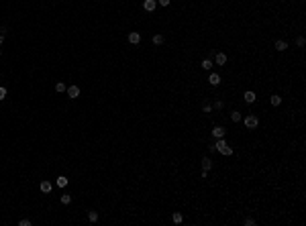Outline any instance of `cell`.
Listing matches in <instances>:
<instances>
[{"instance_id":"obj_1","label":"cell","mask_w":306,"mask_h":226,"mask_svg":"<svg viewBox=\"0 0 306 226\" xmlns=\"http://www.w3.org/2000/svg\"><path fill=\"white\" fill-rule=\"evenodd\" d=\"M214 151H219L220 155H224V157H228V155H233V147H228V143L223 139H219V141L214 143Z\"/></svg>"},{"instance_id":"obj_2","label":"cell","mask_w":306,"mask_h":226,"mask_svg":"<svg viewBox=\"0 0 306 226\" xmlns=\"http://www.w3.org/2000/svg\"><path fill=\"white\" fill-rule=\"evenodd\" d=\"M245 126L247 128H257L259 126V118L255 116V114H247V116H245Z\"/></svg>"},{"instance_id":"obj_3","label":"cell","mask_w":306,"mask_h":226,"mask_svg":"<svg viewBox=\"0 0 306 226\" xmlns=\"http://www.w3.org/2000/svg\"><path fill=\"white\" fill-rule=\"evenodd\" d=\"M157 6V0H143V8L147 10V12H153Z\"/></svg>"},{"instance_id":"obj_4","label":"cell","mask_w":306,"mask_h":226,"mask_svg":"<svg viewBox=\"0 0 306 226\" xmlns=\"http://www.w3.org/2000/svg\"><path fill=\"white\" fill-rule=\"evenodd\" d=\"M65 92H68V98H72V100L80 96V88H78V86H69V88L65 90Z\"/></svg>"},{"instance_id":"obj_5","label":"cell","mask_w":306,"mask_h":226,"mask_svg":"<svg viewBox=\"0 0 306 226\" xmlns=\"http://www.w3.org/2000/svg\"><path fill=\"white\" fill-rule=\"evenodd\" d=\"M224 134H227V130H224L223 126H214V128H212V137H214V139H223Z\"/></svg>"},{"instance_id":"obj_6","label":"cell","mask_w":306,"mask_h":226,"mask_svg":"<svg viewBox=\"0 0 306 226\" xmlns=\"http://www.w3.org/2000/svg\"><path fill=\"white\" fill-rule=\"evenodd\" d=\"M129 43L131 45H139L141 43V35L139 33H129Z\"/></svg>"},{"instance_id":"obj_7","label":"cell","mask_w":306,"mask_h":226,"mask_svg":"<svg viewBox=\"0 0 306 226\" xmlns=\"http://www.w3.org/2000/svg\"><path fill=\"white\" fill-rule=\"evenodd\" d=\"M208 82H210V86H219V84H220V75H219V74H214V71H210Z\"/></svg>"},{"instance_id":"obj_8","label":"cell","mask_w":306,"mask_h":226,"mask_svg":"<svg viewBox=\"0 0 306 226\" xmlns=\"http://www.w3.org/2000/svg\"><path fill=\"white\" fill-rule=\"evenodd\" d=\"M41 192L43 194H51V190H53V185H51V181H47V179H45V181H41Z\"/></svg>"},{"instance_id":"obj_9","label":"cell","mask_w":306,"mask_h":226,"mask_svg":"<svg viewBox=\"0 0 306 226\" xmlns=\"http://www.w3.org/2000/svg\"><path fill=\"white\" fill-rule=\"evenodd\" d=\"M202 169H204V171H210V169H212V159H210V157H204L202 159Z\"/></svg>"},{"instance_id":"obj_10","label":"cell","mask_w":306,"mask_h":226,"mask_svg":"<svg viewBox=\"0 0 306 226\" xmlns=\"http://www.w3.org/2000/svg\"><path fill=\"white\" fill-rule=\"evenodd\" d=\"M214 63H216V65H224V63H227V55H224V53H216Z\"/></svg>"},{"instance_id":"obj_11","label":"cell","mask_w":306,"mask_h":226,"mask_svg":"<svg viewBox=\"0 0 306 226\" xmlns=\"http://www.w3.org/2000/svg\"><path fill=\"white\" fill-rule=\"evenodd\" d=\"M243 98H245V102H247V104H253L257 96H255V92H251V90H249V92H245V96H243Z\"/></svg>"},{"instance_id":"obj_12","label":"cell","mask_w":306,"mask_h":226,"mask_svg":"<svg viewBox=\"0 0 306 226\" xmlns=\"http://www.w3.org/2000/svg\"><path fill=\"white\" fill-rule=\"evenodd\" d=\"M276 49H277V51H286V49H288V43H286L284 39H277V41H276Z\"/></svg>"},{"instance_id":"obj_13","label":"cell","mask_w":306,"mask_h":226,"mask_svg":"<svg viewBox=\"0 0 306 226\" xmlns=\"http://www.w3.org/2000/svg\"><path fill=\"white\" fill-rule=\"evenodd\" d=\"M55 183H57V187H65V185L69 183V179H68L65 175H59V177H57V181H55Z\"/></svg>"},{"instance_id":"obj_14","label":"cell","mask_w":306,"mask_h":226,"mask_svg":"<svg viewBox=\"0 0 306 226\" xmlns=\"http://www.w3.org/2000/svg\"><path fill=\"white\" fill-rule=\"evenodd\" d=\"M200 67H202V69H206V71H210V69H212V59H208V57H206V59L202 61V63H200Z\"/></svg>"},{"instance_id":"obj_15","label":"cell","mask_w":306,"mask_h":226,"mask_svg":"<svg viewBox=\"0 0 306 226\" xmlns=\"http://www.w3.org/2000/svg\"><path fill=\"white\" fill-rule=\"evenodd\" d=\"M231 120H233V122H241V120H243V116H241V112H239V110H233V112H231Z\"/></svg>"},{"instance_id":"obj_16","label":"cell","mask_w":306,"mask_h":226,"mask_svg":"<svg viewBox=\"0 0 306 226\" xmlns=\"http://www.w3.org/2000/svg\"><path fill=\"white\" fill-rule=\"evenodd\" d=\"M171 220H174L175 224H182V220H184V216H182V212H174V214H171Z\"/></svg>"},{"instance_id":"obj_17","label":"cell","mask_w":306,"mask_h":226,"mask_svg":"<svg viewBox=\"0 0 306 226\" xmlns=\"http://www.w3.org/2000/svg\"><path fill=\"white\" fill-rule=\"evenodd\" d=\"M269 102H272V106H280V104H282V98H280L277 94H273L272 98H269Z\"/></svg>"},{"instance_id":"obj_18","label":"cell","mask_w":306,"mask_h":226,"mask_svg":"<svg viewBox=\"0 0 306 226\" xmlns=\"http://www.w3.org/2000/svg\"><path fill=\"white\" fill-rule=\"evenodd\" d=\"M88 220H90V222H98V212L90 210V212H88Z\"/></svg>"},{"instance_id":"obj_19","label":"cell","mask_w":306,"mask_h":226,"mask_svg":"<svg viewBox=\"0 0 306 226\" xmlns=\"http://www.w3.org/2000/svg\"><path fill=\"white\" fill-rule=\"evenodd\" d=\"M163 35H159V33H157V35H153V43H155V45H161V43H163Z\"/></svg>"},{"instance_id":"obj_20","label":"cell","mask_w":306,"mask_h":226,"mask_svg":"<svg viewBox=\"0 0 306 226\" xmlns=\"http://www.w3.org/2000/svg\"><path fill=\"white\" fill-rule=\"evenodd\" d=\"M65 84H63V82H57V84H55V92H65Z\"/></svg>"},{"instance_id":"obj_21","label":"cell","mask_w":306,"mask_h":226,"mask_svg":"<svg viewBox=\"0 0 306 226\" xmlns=\"http://www.w3.org/2000/svg\"><path fill=\"white\" fill-rule=\"evenodd\" d=\"M59 202H61V204H69V202H72V196H68V194H63V196L59 198Z\"/></svg>"},{"instance_id":"obj_22","label":"cell","mask_w":306,"mask_h":226,"mask_svg":"<svg viewBox=\"0 0 306 226\" xmlns=\"http://www.w3.org/2000/svg\"><path fill=\"white\" fill-rule=\"evenodd\" d=\"M31 224H33V222H31L29 218H23V220L19 222V226H31Z\"/></svg>"},{"instance_id":"obj_23","label":"cell","mask_w":306,"mask_h":226,"mask_svg":"<svg viewBox=\"0 0 306 226\" xmlns=\"http://www.w3.org/2000/svg\"><path fill=\"white\" fill-rule=\"evenodd\" d=\"M296 45H298V47H304V45H306V39H304V37H298V39H296Z\"/></svg>"},{"instance_id":"obj_24","label":"cell","mask_w":306,"mask_h":226,"mask_svg":"<svg viewBox=\"0 0 306 226\" xmlns=\"http://www.w3.org/2000/svg\"><path fill=\"white\" fill-rule=\"evenodd\" d=\"M4 98H6V88L0 86V100H4Z\"/></svg>"},{"instance_id":"obj_25","label":"cell","mask_w":306,"mask_h":226,"mask_svg":"<svg viewBox=\"0 0 306 226\" xmlns=\"http://www.w3.org/2000/svg\"><path fill=\"white\" fill-rule=\"evenodd\" d=\"M245 226H253V224H255V220H253V218H245Z\"/></svg>"},{"instance_id":"obj_26","label":"cell","mask_w":306,"mask_h":226,"mask_svg":"<svg viewBox=\"0 0 306 226\" xmlns=\"http://www.w3.org/2000/svg\"><path fill=\"white\" fill-rule=\"evenodd\" d=\"M170 2L171 0H157V4H161V6H170Z\"/></svg>"},{"instance_id":"obj_27","label":"cell","mask_w":306,"mask_h":226,"mask_svg":"<svg viewBox=\"0 0 306 226\" xmlns=\"http://www.w3.org/2000/svg\"><path fill=\"white\" fill-rule=\"evenodd\" d=\"M204 112H206V114L212 112V106H210V104H204Z\"/></svg>"},{"instance_id":"obj_28","label":"cell","mask_w":306,"mask_h":226,"mask_svg":"<svg viewBox=\"0 0 306 226\" xmlns=\"http://www.w3.org/2000/svg\"><path fill=\"white\" fill-rule=\"evenodd\" d=\"M4 43V35H0V45Z\"/></svg>"},{"instance_id":"obj_29","label":"cell","mask_w":306,"mask_h":226,"mask_svg":"<svg viewBox=\"0 0 306 226\" xmlns=\"http://www.w3.org/2000/svg\"><path fill=\"white\" fill-rule=\"evenodd\" d=\"M0 55H2V49H0Z\"/></svg>"},{"instance_id":"obj_30","label":"cell","mask_w":306,"mask_h":226,"mask_svg":"<svg viewBox=\"0 0 306 226\" xmlns=\"http://www.w3.org/2000/svg\"><path fill=\"white\" fill-rule=\"evenodd\" d=\"M0 78H2V75H0Z\"/></svg>"}]
</instances>
